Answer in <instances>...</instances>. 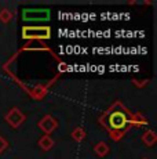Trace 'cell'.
I'll return each instance as SVG.
<instances>
[{
  "mask_svg": "<svg viewBox=\"0 0 157 159\" xmlns=\"http://www.w3.org/2000/svg\"><path fill=\"white\" fill-rule=\"evenodd\" d=\"M39 127H40L41 131H44L46 134L50 136V133H53V131L58 127V120H57L54 116L46 115L40 119V122H39Z\"/></svg>",
  "mask_w": 157,
  "mask_h": 159,
  "instance_id": "5",
  "label": "cell"
},
{
  "mask_svg": "<svg viewBox=\"0 0 157 159\" xmlns=\"http://www.w3.org/2000/svg\"><path fill=\"white\" fill-rule=\"evenodd\" d=\"M99 123L108 130L113 141H120L131 127L146 126L147 119L142 114H134L128 108L116 101L99 116Z\"/></svg>",
  "mask_w": 157,
  "mask_h": 159,
  "instance_id": "1",
  "label": "cell"
},
{
  "mask_svg": "<svg viewBox=\"0 0 157 159\" xmlns=\"http://www.w3.org/2000/svg\"><path fill=\"white\" fill-rule=\"evenodd\" d=\"M157 141V136L153 130H146L142 134V143L146 147H153Z\"/></svg>",
  "mask_w": 157,
  "mask_h": 159,
  "instance_id": "6",
  "label": "cell"
},
{
  "mask_svg": "<svg viewBox=\"0 0 157 159\" xmlns=\"http://www.w3.org/2000/svg\"><path fill=\"white\" fill-rule=\"evenodd\" d=\"M7 148H8V141L0 134V154H2L3 151H6Z\"/></svg>",
  "mask_w": 157,
  "mask_h": 159,
  "instance_id": "11",
  "label": "cell"
},
{
  "mask_svg": "<svg viewBox=\"0 0 157 159\" xmlns=\"http://www.w3.org/2000/svg\"><path fill=\"white\" fill-rule=\"evenodd\" d=\"M86 136H87V133H86V130L83 129V127H76L73 131H72V139L74 140V141H77V143H81L84 139H86Z\"/></svg>",
  "mask_w": 157,
  "mask_h": 159,
  "instance_id": "9",
  "label": "cell"
},
{
  "mask_svg": "<svg viewBox=\"0 0 157 159\" xmlns=\"http://www.w3.org/2000/svg\"><path fill=\"white\" fill-rule=\"evenodd\" d=\"M109 151H110L109 145H108L106 143H104V141L96 143L95 147H94V152H95V155H96V157H99V158H105L108 154H109Z\"/></svg>",
  "mask_w": 157,
  "mask_h": 159,
  "instance_id": "7",
  "label": "cell"
},
{
  "mask_svg": "<svg viewBox=\"0 0 157 159\" xmlns=\"http://www.w3.org/2000/svg\"><path fill=\"white\" fill-rule=\"evenodd\" d=\"M4 119H6V122H7L11 127L18 129V127H19L26 120V116H25V114H23L19 108H17V107H15V108H11L10 111L6 114Z\"/></svg>",
  "mask_w": 157,
  "mask_h": 159,
  "instance_id": "4",
  "label": "cell"
},
{
  "mask_svg": "<svg viewBox=\"0 0 157 159\" xmlns=\"http://www.w3.org/2000/svg\"><path fill=\"white\" fill-rule=\"evenodd\" d=\"M51 38L50 26H23L22 28V39L26 40H48Z\"/></svg>",
  "mask_w": 157,
  "mask_h": 159,
  "instance_id": "2",
  "label": "cell"
},
{
  "mask_svg": "<svg viewBox=\"0 0 157 159\" xmlns=\"http://www.w3.org/2000/svg\"><path fill=\"white\" fill-rule=\"evenodd\" d=\"M143 159H147V158H143Z\"/></svg>",
  "mask_w": 157,
  "mask_h": 159,
  "instance_id": "12",
  "label": "cell"
},
{
  "mask_svg": "<svg viewBox=\"0 0 157 159\" xmlns=\"http://www.w3.org/2000/svg\"><path fill=\"white\" fill-rule=\"evenodd\" d=\"M50 10L48 8H23L22 20L26 22H40V21L50 20Z\"/></svg>",
  "mask_w": 157,
  "mask_h": 159,
  "instance_id": "3",
  "label": "cell"
},
{
  "mask_svg": "<svg viewBox=\"0 0 157 159\" xmlns=\"http://www.w3.org/2000/svg\"><path fill=\"white\" fill-rule=\"evenodd\" d=\"M39 147H40L43 151H50L54 147V140L51 139V136L44 134V136H41L40 140H39Z\"/></svg>",
  "mask_w": 157,
  "mask_h": 159,
  "instance_id": "8",
  "label": "cell"
},
{
  "mask_svg": "<svg viewBox=\"0 0 157 159\" xmlns=\"http://www.w3.org/2000/svg\"><path fill=\"white\" fill-rule=\"evenodd\" d=\"M14 14L11 13L8 8H3V10H0V22L3 24H8L11 20H13Z\"/></svg>",
  "mask_w": 157,
  "mask_h": 159,
  "instance_id": "10",
  "label": "cell"
}]
</instances>
